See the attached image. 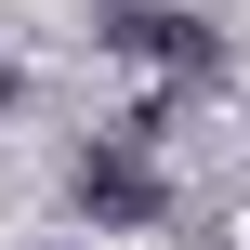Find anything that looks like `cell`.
Wrapping results in <instances>:
<instances>
[{"instance_id": "obj_1", "label": "cell", "mask_w": 250, "mask_h": 250, "mask_svg": "<svg viewBox=\"0 0 250 250\" xmlns=\"http://www.w3.org/2000/svg\"><path fill=\"white\" fill-rule=\"evenodd\" d=\"M79 211H92V224H158V211H171L158 145H119V132H105V145L79 158Z\"/></svg>"}, {"instance_id": "obj_2", "label": "cell", "mask_w": 250, "mask_h": 250, "mask_svg": "<svg viewBox=\"0 0 250 250\" xmlns=\"http://www.w3.org/2000/svg\"><path fill=\"white\" fill-rule=\"evenodd\" d=\"M105 40H119V53H145V66H171V79H211V66H224V40H211L198 13H145V0H132V13H105Z\"/></svg>"}, {"instance_id": "obj_3", "label": "cell", "mask_w": 250, "mask_h": 250, "mask_svg": "<svg viewBox=\"0 0 250 250\" xmlns=\"http://www.w3.org/2000/svg\"><path fill=\"white\" fill-rule=\"evenodd\" d=\"M211 250H250V211H224V224H211Z\"/></svg>"}, {"instance_id": "obj_4", "label": "cell", "mask_w": 250, "mask_h": 250, "mask_svg": "<svg viewBox=\"0 0 250 250\" xmlns=\"http://www.w3.org/2000/svg\"><path fill=\"white\" fill-rule=\"evenodd\" d=\"M0 119H13V66H0Z\"/></svg>"}]
</instances>
